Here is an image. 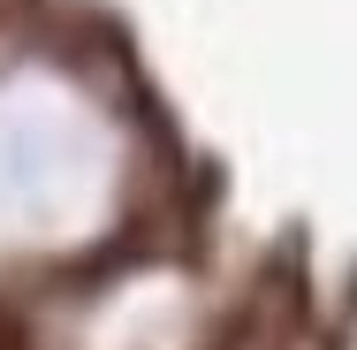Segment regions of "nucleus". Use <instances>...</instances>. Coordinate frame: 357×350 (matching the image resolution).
<instances>
[{
    "label": "nucleus",
    "instance_id": "f257e3e1",
    "mask_svg": "<svg viewBox=\"0 0 357 350\" xmlns=\"http://www.w3.org/2000/svg\"><path fill=\"white\" fill-rule=\"evenodd\" d=\"M0 350H31V328H23L8 305H0Z\"/></svg>",
    "mask_w": 357,
    "mask_h": 350
}]
</instances>
